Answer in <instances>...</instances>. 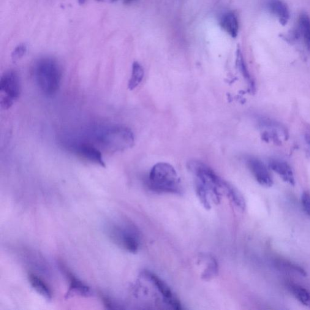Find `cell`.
<instances>
[{"instance_id":"obj_7","label":"cell","mask_w":310,"mask_h":310,"mask_svg":"<svg viewBox=\"0 0 310 310\" xmlns=\"http://www.w3.org/2000/svg\"><path fill=\"white\" fill-rule=\"evenodd\" d=\"M143 274L144 277L152 282L156 288V289L159 291V292L161 293L165 303L173 307L174 309L179 310L183 309L180 301L173 293L170 288L168 286L166 283L163 281L156 274L152 273L151 271H144Z\"/></svg>"},{"instance_id":"obj_22","label":"cell","mask_w":310,"mask_h":310,"mask_svg":"<svg viewBox=\"0 0 310 310\" xmlns=\"http://www.w3.org/2000/svg\"><path fill=\"white\" fill-rule=\"evenodd\" d=\"M301 202L305 211L310 215V193L305 192L302 195Z\"/></svg>"},{"instance_id":"obj_24","label":"cell","mask_w":310,"mask_h":310,"mask_svg":"<svg viewBox=\"0 0 310 310\" xmlns=\"http://www.w3.org/2000/svg\"><path fill=\"white\" fill-rule=\"evenodd\" d=\"M87 0H78L79 4H84L86 2Z\"/></svg>"},{"instance_id":"obj_14","label":"cell","mask_w":310,"mask_h":310,"mask_svg":"<svg viewBox=\"0 0 310 310\" xmlns=\"http://www.w3.org/2000/svg\"><path fill=\"white\" fill-rule=\"evenodd\" d=\"M29 281L32 288L48 300L52 298V293L46 283L34 274H29Z\"/></svg>"},{"instance_id":"obj_3","label":"cell","mask_w":310,"mask_h":310,"mask_svg":"<svg viewBox=\"0 0 310 310\" xmlns=\"http://www.w3.org/2000/svg\"><path fill=\"white\" fill-rule=\"evenodd\" d=\"M188 168L195 177V183L201 185L210 195L212 202L219 204L222 193H224L228 182L222 179L205 163L192 161Z\"/></svg>"},{"instance_id":"obj_23","label":"cell","mask_w":310,"mask_h":310,"mask_svg":"<svg viewBox=\"0 0 310 310\" xmlns=\"http://www.w3.org/2000/svg\"><path fill=\"white\" fill-rule=\"evenodd\" d=\"M137 1V0H124V4L126 5H129L133 3L135 1Z\"/></svg>"},{"instance_id":"obj_11","label":"cell","mask_w":310,"mask_h":310,"mask_svg":"<svg viewBox=\"0 0 310 310\" xmlns=\"http://www.w3.org/2000/svg\"><path fill=\"white\" fill-rule=\"evenodd\" d=\"M269 10L278 18L283 26L287 24L290 19L289 9L285 2L281 0H270L268 2Z\"/></svg>"},{"instance_id":"obj_17","label":"cell","mask_w":310,"mask_h":310,"mask_svg":"<svg viewBox=\"0 0 310 310\" xmlns=\"http://www.w3.org/2000/svg\"><path fill=\"white\" fill-rule=\"evenodd\" d=\"M299 34L303 37L307 50L310 53V18L308 15L303 14L299 20Z\"/></svg>"},{"instance_id":"obj_5","label":"cell","mask_w":310,"mask_h":310,"mask_svg":"<svg viewBox=\"0 0 310 310\" xmlns=\"http://www.w3.org/2000/svg\"><path fill=\"white\" fill-rule=\"evenodd\" d=\"M0 91L1 97L0 104L4 109L12 107L21 94L20 79L14 70H8L4 73L0 80Z\"/></svg>"},{"instance_id":"obj_8","label":"cell","mask_w":310,"mask_h":310,"mask_svg":"<svg viewBox=\"0 0 310 310\" xmlns=\"http://www.w3.org/2000/svg\"><path fill=\"white\" fill-rule=\"evenodd\" d=\"M247 165L256 180L261 186L265 187H271L273 186V180L271 174L262 161L252 157L247 161Z\"/></svg>"},{"instance_id":"obj_6","label":"cell","mask_w":310,"mask_h":310,"mask_svg":"<svg viewBox=\"0 0 310 310\" xmlns=\"http://www.w3.org/2000/svg\"><path fill=\"white\" fill-rule=\"evenodd\" d=\"M110 237L114 243L126 249L128 252L135 254L140 247V239L135 230L122 229L119 227H113L109 231Z\"/></svg>"},{"instance_id":"obj_20","label":"cell","mask_w":310,"mask_h":310,"mask_svg":"<svg viewBox=\"0 0 310 310\" xmlns=\"http://www.w3.org/2000/svg\"><path fill=\"white\" fill-rule=\"evenodd\" d=\"M206 263V267L202 274L203 279L206 281H210L216 277L218 273V264L213 257H206L205 259Z\"/></svg>"},{"instance_id":"obj_18","label":"cell","mask_w":310,"mask_h":310,"mask_svg":"<svg viewBox=\"0 0 310 310\" xmlns=\"http://www.w3.org/2000/svg\"><path fill=\"white\" fill-rule=\"evenodd\" d=\"M288 290L304 306L310 307V292L306 288L295 284H288Z\"/></svg>"},{"instance_id":"obj_2","label":"cell","mask_w":310,"mask_h":310,"mask_svg":"<svg viewBox=\"0 0 310 310\" xmlns=\"http://www.w3.org/2000/svg\"><path fill=\"white\" fill-rule=\"evenodd\" d=\"M151 189L159 193L181 194L180 179L175 168L166 162H159L152 167L148 178Z\"/></svg>"},{"instance_id":"obj_4","label":"cell","mask_w":310,"mask_h":310,"mask_svg":"<svg viewBox=\"0 0 310 310\" xmlns=\"http://www.w3.org/2000/svg\"><path fill=\"white\" fill-rule=\"evenodd\" d=\"M99 140L103 148L111 152L124 151L135 143L132 130L124 126L108 128L101 134Z\"/></svg>"},{"instance_id":"obj_12","label":"cell","mask_w":310,"mask_h":310,"mask_svg":"<svg viewBox=\"0 0 310 310\" xmlns=\"http://www.w3.org/2000/svg\"><path fill=\"white\" fill-rule=\"evenodd\" d=\"M220 25L225 32L230 36L235 39L238 36L239 32V21L237 16L233 12H228L223 15Z\"/></svg>"},{"instance_id":"obj_13","label":"cell","mask_w":310,"mask_h":310,"mask_svg":"<svg viewBox=\"0 0 310 310\" xmlns=\"http://www.w3.org/2000/svg\"><path fill=\"white\" fill-rule=\"evenodd\" d=\"M66 272V275L70 281V287L68 291L67 296H69L71 293H77L83 296H88L91 295V290L88 286L78 279L69 271Z\"/></svg>"},{"instance_id":"obj_21","label":"cell","mask_w":310,"mask_h":310,"mask_svg":"<svg viewBox=\"0 0 310 310\" xmlns=\"http://www.w3.org/2000/svg\"><path fill=\"white\" fill-rule=\"evenodd\" d=\"M27 52L26 45L21 44L14 49L12 53V59L13 61H17L25 55Z\"/></svg>"},{"instance_id":"obj_9","label":"cell","mask_w":310,"mask_h":310,"mask_svg":"<svg viewBox=\"0 0 310 310\" xmlns=\"http://www.w3.org/2000/svg\"><path fill=\"white\" fill-rule=\"evenodd\" d=\"M76 152L84 159L105 167L103 155L99 149L89 144H81L76 148Z\"/></svg>"},{"instance_id":"obj_15","label":"cell","mask_w":310,"mask_h":310,"mask_svg":"<svg viewBox=\"0 0 310 310\" xmlns=\"http://www.w3.org/2000/svg\"><path fill=\"white\" fill-rule=\"evenodd\" d=\"M225 194L239 210H245L246 208V200L241 193L232 184H228Z\"/></svg>"},{"instance_id":"obj_25","label":"cell","mask_w":310,"mask_h":310,"mask_svg":"<svg viewBox=\"0 0 310 310\" xmlns=\"http://www.w3.org/2000/svg\"><path fill=\"white\" fill-rule=\"evenodd\" d=\"M116 0H111V1L114 2V1H116Z\"/></svg>"},{"instance_id":"obj_10","label":"cell","mask_w":310,"mask_h":310,"mask_svg":"<svg viewBox=\"0 0 310 310\" xmlns=\"http://www.w3.org/2000/svg\"><path fill=\"white\" fill-rule=\"evenodd\" d=\"M271 169L276 173L283 180L288 184L295 186V176L289 164L279 159H271L269 163Z\"/></svg>"},{"instance_id":"obj_16","label":"cell","mask_w":310,"mask_h":310,"mask_svg":"<svg viewBox=\"0 0 310 310\" xmlns=\"http://www.w3.org/2000/svg\"><path fill=\"white\" fill-rule=\"evenodd\" d=\"M236 62L239 72H241L247 83H248L250 88L252 89V91H254V81L250 74L248 69H247L240 48H238L237 51H236Z\"/></svg>"},{"instance_id":"obj_1","label":"cell","mask_w":310,"mask_h":310,"mask_svg":"<svg viewBox=\"0 0 310 310\" xmlns=\"http://www.w3.org/2000/svg\"><path fill=\"white\" fill-rule=\"evenodd\" d=\"M34 75L38 87L43 94L52 96L60 86L62 70L56 59L52 57H43L35 62Z\"/></svg>"},{"instance_id":"obj_19","label":"cell","mask_w":310,"mask_h":310,"mask_svg":"<svg viewBox=\"0 0 310 310\" xmlns=\"http://www.w3.org/2000/svg\"><path fill=\"white\" fill-rule=\"evenodd\" d=\"M144 75V68L138 62H134L132 65L131 78H130L128 87L130 91L137 88L142 82Z\"/></svg>"}]
</instances>
